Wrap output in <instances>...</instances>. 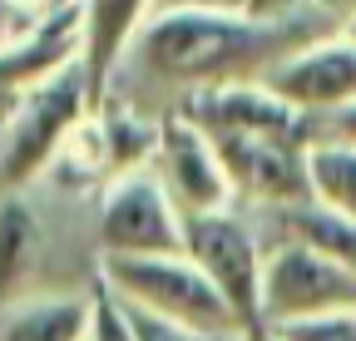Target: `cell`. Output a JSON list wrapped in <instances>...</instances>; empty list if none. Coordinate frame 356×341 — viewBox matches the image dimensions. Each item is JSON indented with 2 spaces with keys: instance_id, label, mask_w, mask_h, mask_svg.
Instances as JSON below:
<instances>
[{
  "instance_id": "obj_1",
  "label": "cell",
  "mask_w": 356,
  "mask_h": 341,
  "mask_svg": "<svg viewBox=\"0 0 356 341\" xmlns=\"http://www.w3.org/2000/svg\"><path fill=\"white\" fill-rule=\"evenodd\" d=\"M317 35H327L322 15L252 20L228 6H213V0H193V6L154 10L139 40L129 45L119 74H134L139 84L163 90L173 94V104H184L188 94H203V90L262 79L277 60H287Z\"/></svg>"
},
{
  "instance_id": "obj_2",
  "label": "cell",
  "mask_w": 356,
  "mask_h": 341,
  "mask_svg": "<svg viewBox=\"0 0 356 341\" xmlns=\"http://www.w3.org/2000/svg\"><path fill=\"white\" fill-rule=\"evenodd\" d=\"M89 114L84 69H65L50 84L30 90L6 119H0V193H25L55 168L65 139Z\"/></svg>"
},
{
  "instance_id": "obj_3",
  "label": "cell",
  "mask_w": 356,
  "mask_h": 341,
  "mask_svg": "<svg viewBox=\"0 0 356 341\" xmlns=\"http://www.w3.org/2000/svg\"><path fill=\"white\" fill-rule=\"evenodd\" d=\"M99 282L144 307L154 317H168L203 336H238V317L218 297V287L184 258V252H159V258H99Z\"/></svg>"
},
{
  "instance_id": "obj_4",
  "label": "cell",
  "mask_w": 356,
  "mask_h": 341,
  "mask_svg": "<svg viewBox=\"0 0 356 341\" xmlns=\"http://www.w3.org/2000/svg\"><path fill=\"white\" fill-rule=\"evenodd\" d=\"M184 258L218 287L243 331H257L262 322V263L267 247L252 218L238 208L203 213V218H184Z\"/></svg>"
},
{
  "instance_id": "obj_5",
  "label": "cell",
  "mask_w": 356,
  "mask_h": 341,
  "mask_svg": "<svg viewBox=\"0 0 356 341\" xmlns=\"http://www.w3.org/2000/svg\"><path fill=\"white\" fill-rule=\"evenodd\" d=\"M159 252H184V213L144 163L104 183V203L95 218V258H159Z\"/></svg>"
},
{
  "instance_id": "obj_6",
  "label": "cell",
  "mask_w": 356,
  "mask_h": 341,
  "mask_svg": "<svg viewBox=\"0 0 356 341\" xmlns=\"http://www.w3.org/2000/svg\"><path fill=\"white\" fill-rule=\"evenodd\" d=\"M356 312V272L332 263L327 252L302 242H273L262 263V322L257 326H292L312 317Z\"/></svg>"
},
{
  "instance_id": "obj_7",
  "label": "cell",
  "mask_w": 356,
  "mask_h": 341,
  "mask_svg": "<svg viewBox=\"0 0 356 341\" xmlns=\"http://www.w3.org/2000/svg\"><path fill=\"white\" fill-rule=\"evenodd\" d=\"M149 168L159 174L163 193L173 198V208L184 213V218H203V213L238 208L228 168H222L213 139L198 129L188 114H178V109L159 114V144H154Z\"/></svg>"
},
{
  "instance_id": "obj_8",
  "label": "cell",
  "mask_w": 356,
  "mask_h": 341,
  "mask_svg": "<svg viewBox=\"0 0 356 341\" xmlns=\"http://www.w3.org/2000/svg\"><path fill=\"white\" fill-rule=\"evenodd\" d=\"M262 84L307 119H322V114L351 104L356 99V35L327 30L317 40H307L302 50H292L287 60L267 69Z\"/></svg>"
},
{
  "instance_id": "obj_9",
  "label": "cell",
  "mask_w": 356,
  "mask_h": 341,
  "mask_svg": "<svg viewBox=\"0 0 356 341\" xmlns=\"http://www.w3.org/2000/svg\"><path fill=\"white\" fill-rule=\"evenodd\" d=\"M213 149L228 168L238 203L273 213V208H292L312 198L302 139H213Z\"/></svg>"
},
{
  "instance_id": "obj_10",
  "label": "cell",
  "mask_w": 356,
  "mask_h": 341,
  "mask_svg": "<svg viewBox=\"0 0 356 341\" xmlns=\"http://www.w3.org/2000/svg\"><path fill=\"white\" fill-rule=\"evenodd\" d=\"M79 65V6L50 10L25 25L15 40L0 45V119H6L30 90L50 84L55 74Z\"/></svg>"
},
{
  "instance_id": "obj_11",
  "label": "cell",
  "mask_w": 356,
  "mask_h": 341,
  "mask_svg": "<svg viewBox=\"0 0 356 341\" xmlns=\"http://www.w3.org/2000/svg\"><path fill=\"white\" fill-rule=\"evenodd\" d=\"M154 15V0H79V69L89 90V114L109 99V84Z\"/></svg>"
},
{
  "instance_id": "obj_12",
  "label": "cell",
  "mask_w": 356,
  "mask_h": 341,
  "mask_svg": "<svg viewBox=\"0 0 356 341\" xmlns=\"http://www.w3.org/2000/svg\"><path fill=\"white\" fill-rule=\"evenodd\" d=\"M89 292H30L0 302V341H84Z\"/></svg>"
},
{
  "instance_id": "obj_13",
  "label": "cell",
  "mask_w": 356,
  "mask_h": 341,
  "mask_svg": "<svg viewBox=\"0 0 356 341\" xmlns=\"http://www.w3.org/2000/svg\"><path fill=\"white\" fill-rule=\"evenodd\" d=\"M44 258V223L25 193H0V302L30 297V277Z\"/></svg>"
},
{
  "instance_id": "obj_14",
  "label": "cell",
  "mask_w": 356,
  "mask_h": 341,
  "mask_svg": "<svg viewBox=\"0 0 356 341\" xmlns=\"http://www.w3.org/2000/svg\"><path fill=\"white\" fill-rule=\"evenodd\" d=\"M257 223L273 228L277 242H302V247H317L327 252L332 263L356 272V223L341 218V213L322 208V203H292V208H273V213H257Z\"/></svg>"
},
{
  "instance_id": "obj_15",
  "label": "cell",
  "mask_w": 356,
  "mask_h": 341,
  "mask_svg": "<svg viewBox=\"0 0 356 341\" xmlns=\"http://www.w3.org/2000/svg\"><path fill=\"white\" fill-rule=\"evenodd\" d=\"M307 188H312V203L356 223V144L312 139L307 144Z\"/></svg>"
},
{
  "instance_id": "obj_16",
  "label": "cell",
  "mask_w": 356,
  "mask_h": 341,
  "mask_svg": "<svg viewBox=\"0 0 356 341\" xmlns=\"http://www.w3.org/2000/svg\"><path fill=\"white\" fill-rule=\"evenodd\" d=\"M84 341H134L129 312L104 282H95V292H89V336Z\"/></svg>"
},
{
  "instance_id": "obj_17",
  "label": "cell",
  "mask_w": 356,
  "mask_h": 341,
  "mask_svg": "<svg viewBox=\"0 0 356 341\" xmlns=\"http://www.w3.org/2000/svg\"><path fill=\"white\" fill-rule=\"evenodd\" d=\"M267 331H273V326H267ZM277 336H282V341H356V312L292 322V326H277Z\"/></svg>"
},
{
  "instance_id": "obj_18",
  "label": "cell",
  "mask_w": 356,
  "mask_h": 341,
  "mask_svg": "<svg viewBox=\"0 0 356 341\" xmlns=\"http://www.w3.org/2000/svg\"><path fill=\"white\" fill-rule=\"evenodd\" d=\"M119 302H124V297H119ZM124 312H129L134 341H218V336H203V331H188V326H178V322H168V317H154V312L134 307V302H124Z\"/></svg>"
},
{
  "instance_id": "obj_19",
  "label": "cell",
  "mask_w": 356,
  "mask_h": 341,
  "mask_svg": "<svg viewBox=\"0 0 356 341\" xmlns=\"http://www.w3.org/2000/svg\"><path fill=\"white\" fill-rule=\"evenodd\" d=\"M218 6L252 15V20H307V15H317L312 0H218Z\"/></svg>"
},
{
  "instance_id": "obj_20",
  "label": "cell",
  "mask_w": 356,
  "mask_h": 341,
  "mask_svg": "<svg viewBox=\"0 0 356 341\" xmlns=\"http://www.w3.org/2000/svg\"><path fill=\"white\" fill-rule=\"evenodd\" d=\"M312 139H337V144H356V99L322 114V119H312Z\"/></svg>"
},
{
  "instance_id": "obj_21",
  "label": "cell",
  "mask_w": 356,
  "mask_h": 341,
  "mask_svg": "<svg viewBox=\"0 0 356 341\" xmlns=\"http://www.w3.org/2000/svg\"><path fill=\"white\" fill-rule=\"evenodd\" d=\"M312 10H317L327 25H356V0H312Z\"/></svg>"
},
{
  "instance_id": "obj_22",
  "label": "cell",
  "mask_w": 356,
  "mask_h": 341,
  "mask_svg": "<svg viewBox=\"0 0 356 341\" xmlns=\"http://www.w3.org/2000/svg\"><path fill=\"white\" fill-rule=\"evenodd\" d=\"M248 341H282L277 331H267V326H257V331H248Z\"/></svg>"
},
{
  "instance_id": "obj_23",
  "label": "cell",
  "mask_w": 356,
  "mask_h": 341,
  "mask_svg": "<svg viewBox=\"0 0 356 341\" xmlns=\"http://www.w3.org/2000/svg\"><path fill=\"white\" fill-rule=\"evenodd\" d=\"M218 341H248V331H238V336H218Z\"/></svg>"
},
{
  "instance_id": "obj_24",
  "label": "cell",
  "mask_w": 356,
  "mask_h": 341,
  "mask_svg": "<svg viewBox=\"0 0 356 341\" xmlns=\"http://www.w3.org/2000/svg\"><path fill=\"white\" fill-rule=\"evenodd\" d=\"M213 6H218V0H213Z\"/></svg>"
}]
</instances>
